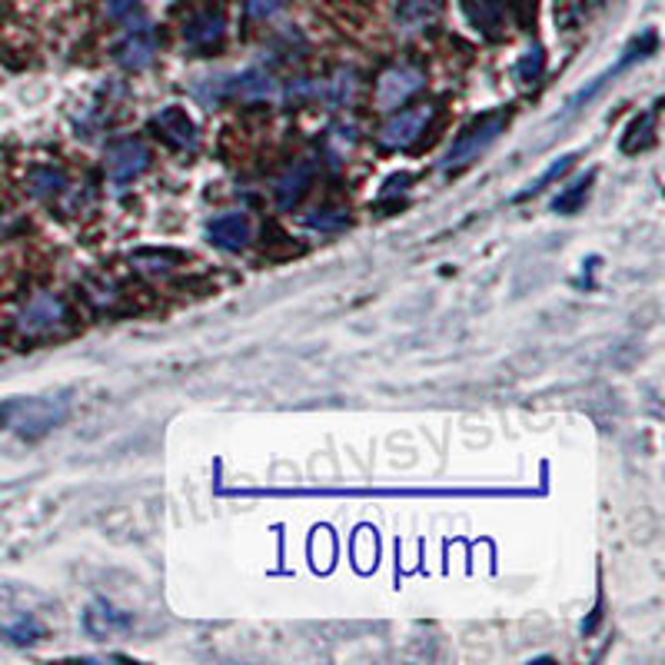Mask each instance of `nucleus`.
<instances>
[{"mask_svg": "<svg viewBox=\"0 0 665 665\" xmlns=\"http://www.w3.org/2000/svg\"><path fill=\"white\" fill-rule=\"evenodd\" d=\"M226 24H223V14L220 11H203L197 14L187 27H184V40L190 47H213L220 37H223Z\"/></svg>", "mask_w": 665, "mask_h": 665, "instance_id": "nucleus-13", "label": "nucleus"}, {"mask_svg": "<svg viewBox=\"0 0 665 665\" xmlns=\"http://www.w3.org/2000/svg\"><path fill=\"white\" fill-rule=\"evenodd\" d=\"M156 54V40H153V31L150 27H140L133 31L120 47H117V60L127 67V70H143Z\"/></svg>", "mask_w": 665, "mask_h": 665, "instance_id": "nucleus-11", "label": "nucleus"}, {"mask_svg": "<svg viewBox=\"0 0 665 665\" xmlns=\"http://www.w3.org/2000/svg\"><path fill=\"white\" fill-rule=\"evenodd\" d=\"M153 127L163 133L166 143H174L180 150H194L197 147V127H194V120L187 117L184 107H163L153 117Z\"/></svg>", "mask_w": 665, "mask_h": 665, "instance_id": "nucleus-7", "label": "nucleus"}, {"mask_svg": "<svg viewBox=\"0 0 665 665\" xmlns=\"http://www.w3.org/2000/svg\"><path fill=\"white\" fill-rule=\"evenodd\" d=\"M147 166H150V150L143 140H117L107 147L104 153V171L114 184H130L137 180L140 174H147Z\"/></svg>", "mask_w": 665, "mask_h": 665, "instance_id": "nucleus-3", "label": "nucleus"}, {"mask_svg": "<svg viewBox=\"0 0 665 665\" xmlns=\"http://www.w3.org/2000/svg\"><path fill=\"white\" fill-rule=\"evenodd\" d=\"M67 406L60 399H11L0 406V427L21 436H44L57 423H63Z\"/></svg>", "mask_w": 665, "mask_h": 665, "instance_id": "nucleus-1", "label": "nucleus"}, {"mask_svg": "<svg viewBox=\"0 0 665 665\" xmlns=\"http://www.w3.org/2000/svg\"><path fill=\"white\" fill-rule=\"evenodd\" d=\"M510 110H489V114H482V117H476L459 137H456V143L450 147V153H446V160H443V171H463V166H469L472 160H479V153L506 130V124H510Z\"/></svg>", "mask_w": 665, "mask_h": 665, "instance_id": "nucleus-2", "label": "nucleus"}, {"mask_svg": "<svg viewBox=\"0 0 665 665\" xmlns=\"http://www.w3.org/2000/svg\"><path fill=\"white\" fill-rule=\"evenodd\" d=\"M210 240L220 249H243L249 240V220L243 213H226L210 223Z\"/></svg>", "mask_w": 665, "mask_h": 665, "instance_id": "nucleus-12", "label": "nucleus"}, {"mask_svg": "<svg viewBox=\"0 0 665 665\" xmlns=\"http://www.w3.org/2000/svg\"><path fill=\"white\" fill-rule=\"evenodd\" d=\"M283 4H287V0H246V14L254 21H267L273 14H280Z\"/></svg>", "mask_w": 665, "mask_h": 665, "instance_id": "nucleus-19", "label": "nucleus"}, {"mask_svg": "<svg viewBox=\"0 0 665 665\" xmlns=\"http://www.w3.org/2000/svg\"><path fill=\"white\" fill-rule=\"evenodd\" d=\"M542 67H546V54H542V47H533L529 54H523L520 57V63L513 67V73H516V80L520 83H536L539 77H542Z\"/></svg>", "mask_w": 665, "mask_h": 665, "instance_id": "nucleus-15", "label": "nucleus"}, {"mask_svg": "<svg viewBox=\"0 0 665 665\" xmlns=\"http://www.w3.org/2000/svg\"><path fill=\"white\" fill-rule=\"evenodd\" d=\"M353 88H357L353 73H350V70H340L332 80H326V101H329L332 107H343V104H350Z\"/></svg>", "mask_w": 665, "mask_h": 665, "instance_id": "nucleus-16", "label": "nucleus"}, {"mask_svg": "<svg viewBox=\"0 0 665 665\" xmlns=\"http://www.w3.org/2000/svg\"><path fill=\"white\" fill-rule=\"evenodd\" d=\"M443 11V0H399L396 8V18H399V27L416 34V31H427L430 24H436Z\"/></svg>", "mask_w": 665, "mask_h": 665, "instance_id": "nucleus-10", "label": "nucleus"}, {"mask_svg": "<svg viewBox=\"0 0 665 665\" xmlns=\"http://www.w3.org/2000/svg\"><path fill=\"white\" fill-rule=\"evenodd\" d=\"M463 14L469 18V24L486 34V37H503V24H506V8L503 0H459Z\"/></svg>", "mask_w": 665, "mask_h": 665, "instance_id": "nucleus-8", "label": "nucleus"}, {"mask_svg": "<svg viewBox=\"0 0 665 665\" xmlns=\"http://www.w3.org/2000/svg\"><path fill=\"white\" fill-rule=\"evenodd\" d=\"M433 120V107L423 104V107H409V110H399L396 117H389L383 127H380V143L389 147V150H402V147H412L427 133Z\"/></svg>", "mask_w": 665, "mask_h": 665, "instance_id": "nucleus-5", "label": "nucleus"}, {"mask_svg": "<svg viewBox=\"0 0 665 665\" xmlns=\"http://www.w3.org/2000/svg\"><path fill=\"white\" fill-rule=\"evenodd\" d=\"M133 4H137V0H110L107 11H110V18H124L127 11H133Z\"/></svg>", "mask_w": 665, "mask_h": 665, "instance_id": "nucleus-22", "label": "nucleus"}, {"mask_svg": "<svg viewBox=\"0 0 665 665\" xmlns=\"http://www.w3.org/2000/svg\"><path fill=\"white\" fill-rule=\"evenodd\" d=\"M60 323H63V303H60V296H54V293H44V296L31 300L27 310H24L21 319H18L21 332H27V337H40V332H50V329H57Z\"/></svg>", "mask_w": 665, "mask_h": 665, "instance_id": "nucleus-6", "label": "nucleus"}, {"mask_svg": "<svg viewBox=\"0 0 665 665\" xmlns=\"http://www.w3.org/2000/svg\"><path fill=\"white\" fill-rule=\"evenodd\" d=\"M572 163H575V153H565V156H559V160H556V163L549 166V171H546V174H542L539 180H533V184H529V187H526V190L520 194V200H526V197L539 194L542 187H549L552 180H559V177H562V174L569 171V166H572Z\"/></svg>", "mask_w": 665, "mask_h": 665, "instance_id": "nucleus-18", "label": "nucleus"}, {"mask_svg": "<svg viewBox=\"0 0 665 665\" xmlns=\"http://www.w3.org/2000/svg\"><path fill=\"white\" fill-rule=\"evenodd\" d=\"M306 223H310V226H319V230H332V226H343L347 217H337V220H329V217H310Z\"/></svg>", "mask_w": 665, "mask_h": 665, "instance_id": "nucleus-21", "label": "nucleus"}, {"mask_svg": "<svg viewBox=\"0 0 665 665\" xmlns=\"http://www.w3.org/2000/svg\"><path fill=\"white\" fill-rule=\"evenodd\" d=\"M590 184H593V177H582L579 184H572L562 197L552 200V210L556 213H575L582 203H586V197H590Z\"/></svg>", "mask_w": 665, "mask_h": 665, "instance_id": "nucleus-17", "label": "nucleus"}, {"mask_svg": "<svg viewBox=\"0 0 665 665\" xmlns=\"http://www.w3.org/2000/svg\"><path fill=\"white\" fill-rule=\"evenodd\" d=\"M423 83H427V73L416 70V67H406V63L383 70L380 80H376V107L396 110V107L406 104L416 91H423Z\"/></svg>", "mask_w": 665, "mask_h": 665, "instance_id": "nucleus-4", "label": "nucleus"}, {"mask_svg": "<svg viewBox=\"0 0 665 665\" xmlns=\"http://www.w3.org/2000/svg\"><path fill=\"white\" fill-rule=\"evenodd\" d=\"M513 14H516L523 31H533L536 27V0H513Z\"/></svg>", "mask_w": 665, "mask_h": 665, "instance_id": "nucleus-20", "label": "nucleus"}, {"mask_svg": "<svg viewBox=\"0 0 665 665\" xmlns=\"http://www.w3.org/2000/svg\"><path fill=\"white\" fill-rule=\"evenodd\" d=\"M652 130H655V110H649V114H642L639 120L629 124V130H626V137H622V150H626V153H635V150L649 147V143H652Z\"/></svg>", "mask_w": 665, "mask_h": 665, "instance_id": "nucleus-14", "label": "nucleus"}, {"mask_svg": "<svg viewBox=\"0 0 665 665\" xmlns=\"http://www.w3.org/2000/svg\"><path fill=\"white\" fill-rule=\"evenodd\" d=\"M313 177H316V166L310 160L293 163L290 171L277 180V200H280V207H296L306 197Z\"/></svg>", "mask_w": 665, "mask_h": 665, "instance_id": "nucleus-9", "label": "nucleus"}]
</instances>
